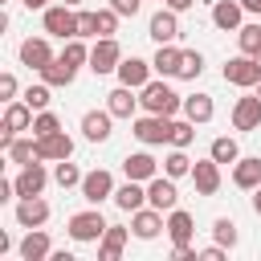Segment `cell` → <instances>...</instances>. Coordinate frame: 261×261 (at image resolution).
<instances>
[{
	"label": "cell",
	"mask_w": 261,
	"mask_h": 261,
	"mask_svg": "<svg viewBox=\"0 0 261 261\" xmlns=\"http://www.w3.org/2000/svg\"><path fill=\"white\" fill-rule=\"evenodd\" d=\"M139 102H143V110H151V114H163V118H171L175 110H184V98L167 86V82H147L143 90H139Z\"/></svg>",
	"instance_id": "cell-1"
},
{
	"label": "cell",
	"mask_w": 261,
	"mask_h": 261,
	"mask_svg": "<svg viewBox=\"0 0 261 261\" xmlns=\"http://www.w3.org/2000/svg\"><path fill=\"white\" fill-rule=\"evenodd\" d=\"M33 118H37V110H33L24 98L8 102V106H4V122H0V147L8 151V143H12L20 130H33Z\"/></svg>",
	"instance_id": "cell-2"
},
{
	"label": "cell",
	"mask_w": 261,
	"mask_h": 261,
	"mask_svg": "<svg viewBox=\"0 0 261 261\" xmlns=\"http://www.w3.org/2000/svg\"><path fill=\"white\" fill-rule=\"evenodd\" d=\"M106 228H110V224L102 220V212H98V204H90L86 212H73V216H69V237H73L77 245H98Z\"/></svg>",
	"instance_id": "cell-3"
},
{
	"label": "cell",
	"mask_w": 261,
	"mask_h": 261,
	"mask_svg": "<svg viewBox=\"0 0 261 261\" xmlns=\"http://www.w3.org/2000/svg\"><path fill=\"white\" fill-rule=\"evenodd\" d=\"M118 65H122V45L114 37H94V45H90V69L102 77V73H118Z\"/></svg>",
	"instance_id": "cell-4"
},
{
	"label": "cell",
	"mask_w": 261,
	"mask_h": 261,
	"mask_svg": "<svg viewBox=\"0 0 261 261\" xmlns=\"http://www.w3.org/2000/svg\"><path fill=\"white\" fill-rule=\"evenodd\" d=\"M130 135L143 143V147H159V143H167L171 139V118H163V114H139L135 118V126H130Z\"/></svg>",
	"instance_id": "cell-5"
},
{
	"label": "cell",
	"mask_w": 261,
	"mask_h": 261,
	"mask_svg": "<svg viewBox=\"0 0 261 261\" xmlns=\"http://www.w3.org/2000/svg\"><path fill=\"white\" fill-rule=\"evenodd\" d=\"M224 82L228 86H241V90H253L261 82V65L253 53H241V57H228L224 61Z\"/></svg>",
	"instance_id": "cell-6"
},
{
	"label": "cell",
	"mask_w": 261,
	"mask_h": 261,
	"mask_svg": "<svg viewBox=\"0 0 261 261\" xmlns=\"http://www.w3.org/2000/svg\"><path fill=\"white\" fill-rule=\"evenodd\" d=\"M41 20H45V33L49 37H61V41L77 37V8H69V4H49Z\"/></svg>",
	"instance_id": "cell-7"
},
{
	"label": "cell",
	"mask_w": 261,
	"mask_h": 261,
	"mask_svg": "<svg viewBox=\"0 0 261 261\" xmlns=\"http://www.w3.org/2000/svg\"><path fill=\"white\" fill-rule=\"evenodd\" d=\"M82 200H86V204L114 200V175H110L106 167H94V171H86V179H82Z\"/></svg>",
	"instance_id": "cell-8"
},
{
	"label": "cell",
	"mask_w": 261,
	"mask_h": 261,
	"mask_svg": "<svg viewBox=\"0 0 261 261\" xmlns=\"http://www.w3.org/2000/svg\"><path fill=\"white\" fill-rule=\"evenodd\" d=\"M130 232H135L139 241H155L159 232H167V220H163V212H159V208L143 204L139 212H130Z\"/></svg>",
	"instance_id": "cell-9"
},
{
	"label": "cell",
	"mask_w": 261,
	"mask_h": 261,
	"mask_svg": "<svg viewBox=\"0 0 261 261\" xmlns=\"http://www.w3.org/2000/svg\"><path fill=\"white\" fill-rule=\"evenodd\" d=\"M12 184H16V200H20V196H41V192H45V184H49L45 159H33V163H24V167H20V175H16Z\"/></svg>",
	"instance_id": "cell-10"
},
{
	"label": "cell",
	"mask_w": 261,
	"mask_h": 261,
	"mask_svg": "<svg viewBox=\"0 0 261 261\" xmlns=\"http://www.w3.org/2000/svg\"><path fill=\"white\" fill-rule=\"evenodd\" d=\"M147 37L155 41V45H171L175 37H179V12H171L167 4L151 16V24H147Z\"/></svg>",
	"instance_id": "cell-11"
},
{
	"label": "cell",
	"mask_w": 261,
	"mask_h": 261,
	"mask_svg": "<svg viewBox=\"0 0 261 261\" xmlns=\"http://www.w3.org/2000/svg\"><path fill=\"white\" fill-rule=\"evenodd\" d=\"M147 204L159 208V212H171V208L179 204L175 179H171V175H155V179H147Z\"/></svg>",
	"instance_id": "cell-12"
},
{
	"label": "cell",
	"mask_w": 261,
	"mask_h": 261,
	"mask_svg": "<svg viewBox=\"0 0 261 261\" xmlns=\"http://www.w3.org/2000/svg\"><path fill=\"white\" fill-rule=\"evenodd\" d=\"M261 126V94H245L232 102V130H257Z\"/></svg>",
	"instance_id": "cell-13"
},
{
	"label": "cell",
	"mask_w": 261,
	"mask_h": 261,
	"mask_svg": "<svg viewBox=\"0 0 261 261\" xmlns=\"http://www.w3.org/2000/svg\"><path fill=\"white\" fill-rule=\"evenodd\" d=\"M53 61V45H49V37H24L20 41V65H29V69H45Z\"/></svg>",
	"instance_id": "cell-14"
},
{
	"label": "cell",
	"mask_w": 261,
	"mask_h": 261,
	"mask_svg": "<svg viewBox=\"0 0 261 261\" xmlns=\"http://www.w3.org/2000/svg\"><path fill=\"white\" fill-rule=\"evenodd\" d=\"M192 184L200 196H216L220 192V163L208 155V159H196L192 163Z\"/></svg>",
	"instance_id": "cell-15"
},
{
	"label": "cell",
	"mask_w": 261,
	"mask_h": 261,
	"mask_svg": "<svg viewBox=\"0 0 261 261\" xmlns=\"http://www.w3.org/2000/svg\"><path fill=\"white\" fill-rule=\"evenodd\" d=\"M12 216H16V224H20V228H41V224L49 220V204H45L41 196H20Z\"/></svg>",
	"instance_id": "cell-16"
},
{
	"label": "cell",
	"mask_w": 261,
	"mask_h": 261,
	"mask_svg": "<svg viewBox=\"0 0 261 261\" xmlns=\"http://www.w3.org/2000/svg\"><path fill=\"white\" fill-rule=\"evenodd\" d=\"M69 155H73V139H69L65 130H53V135L37 139V159L57 163V159H69Z\"/></svg>",
	"instance_id": "cell-17"
},
{
	"label": "cell",
	"mask_w": 261,
	"mask_h": 261,
	"mask_svg": "<svg viewBox=\"0 0 261 261\" xmlns=\"http://www.w3.org/2000/svg\"><path fill=\"white\" fill-rule=\"evenodd\" d=\"M151 73H155V65L143 61V57H122V65H118V82L130 86V90H143L151 82Z\"/></svg>",
	"instance_id": "cell-18"
},
{
	"label": "cell",
	"mask_w": 261,
	"mask_h": 261,
	"mask_svg": "<svg viewBox=\"0 0 261 261\" xmlns=\"http://www.w3.org/2000/svg\"><path fill=\"white\" fill-rule=\"evenodd\" d=\"M135 94H139V90H130V86H122V82H118V86L106 94V110H110L114 118H135V110L143 106Z\"/></svg>",
	"instance_id": "cell-19"
},
{
	"label": "cell",
	"mask_w": 261,
	"mask_h": 261,
	"mask_svg": "<svg viewBox=\"0 0 261 261\" xmlns=\"http://www.w3.org/2000/svg\"><path fill=\"white\" fill-rule=\"evenodd\" d=\"M241 16H245V4L241 0H216L212 4V24L224 29V33H237L241 29Z\"/></svg>",
	"instance_id": "cell-20"
},
{
	"label": "cell",
	"mask_w": 261,
	"mask_h": 261,
	"mask_svg": "<svg viewBox=\"0 0 261 261\" xmlns=\"http://www.w3.org/2000/svg\"><path fill=\"white\" fill-rule=\"evenodd\" d=\"M110 122H114L110 110H86V114H82V135H86L90 143H106V139H110Z\"/></svg>",
	"instance_id": "cell-21"
},
{
	"label": "cell",
	"mask_w": 261,
	"mask_h": 261,
	"mask_svg": "<svg viewBox=\"0 0 261 261\" xmlns=\"http://www.w3.org/2000/svg\"><path fill=\"white\" fill-rule=\"evenodd\" d=\"M122 171H126V179L147 184V179H155V175H159V163H155V155L135 151V155H126V159H122Z\"/></svg>",
	"instance_id": "cell-22"
},
{
	"label": "cell",
	"mask_w": 261,
	"mask_h": 261,
	"mask_svg": "<svg viewBox=\"0 0 261 261\" xmlns=\"http://www.w3.org/2000/svg\"><path fill=\"white\" fill-rule=\"evenodd\" d=\"M126 237H130V228L110 224V228L102 232V241H98V261H118L122 249H126Z\"/></svg>",
	"instance_id": "cell-23"
},
{
	"label": "cell",
	"mask_w": 261,
	"mask_h": 261,
	"mask_svg": "<svg viewBox=\"0 0 261 261\" xmlns=\"http://www.w3.org/2000/svg\"><path fill=\"white\" fill-rule=\"evenodd\" d=\"M49 253H53L49 232H45V228H29L24 241H20V261H45Z\"/></svg>",
	"instance_id": "cell-24"
},
{
	"label": "cell",
	"mask_w": 261,
	"mask_h": 261,
	"mask_svg": "<svg viewBox=\"0 0 261 261\" xmlns=\"http://www.w3.org/2000/svg\"><path fill=\"white\" fill-rule=\"evenodd\" d=\"M232 184L245 188V192L261 188V159H257V155H241V159L232 163Z\"/></svg>",
	"instance_id": "cell-25"
},
{
	"label": "cell",
	"mask_w": 261,
	"mask_h": 261,
	"mask_svg": "<svg viewBox=\"0 0 261 261\" xmlns=\"http://www.w3.org/2000/svg\"><path fill=\"white\" fill-rule=\"evenodd\" d=\"M114 204H118L122 212H139V208L147 204V184H139V179H126L122 188H114Z\"/></svg>",
	"instance_id": "cell-26"
},
{
	"label": "cell",
	"mask_w": 261,
	"mask_h": 261,
	"mask_svg": "<svg viewBox=\"0 0 261 261\" xmlns=\"http://www.w3.org/2000/svg\"><path fill=\"white\" fill-rule=\"evenodd\" d=\"M192 232H196V220H192V212H184V208H171V212H167V237H171V245H188V241H192Z\"/></svg>",
	"instance_id": "cell-27"
},
{
	"label": "cell",
	"mask_w": 261,
	"mask_h": 261,
	"mask_svg": "<svg viewBox=\"0 0 261 261\" xmlns=\"http://www.w3.org/2000/svg\"><path fill=\"white\" fill-rule=\"evenodd\" d=\"M179 57H184V49L171 41V45H159V49H155L151 65H155V73H163V77H175V73H179Z\"/></svg>",
	"instance_id": "cell-28"
},
{
	"label": "cell",
	"mask_w": 261,
	"mask_h": 261,
	"mask_svg": "<svg viewBox=\"0 0 261 261\" xmlns=\"http://www.w3.org/2000/svg\"><path fill=\"white\" fill-rule=\"evenodd\" d=\"M212 114H216L212 94H188V98H184V118H192L196 126H200V122H212Z\"/></svg>",
	"instance_id": "cell-29"
},
{
	"label": "cell",
	"mask_w": 261,
	"mask_h": 261,
	"mask_svg": "<svg viewBox=\"0 0 261 261\" xmlns=\"http://www.w3.org/2000/svg\"><path fill=\"white\" fill-rule=\"evenodd\" d=\"M73 77H77V69H73L65 57H53V61L41 69V82H49V86H73Z\"/></svg>",
	"instance_id": "cell-30"
},
{
	"label": "cell",
	"mask_w": 261,
	"mask_h": 261,
	"mask_svg": "<svg viewBox=\"0 0 261 261\" xmlns=\"http://www.w3.org/2000/svg\"><path fill=\"white\" fill-rule=\"evenodd\" d=\"M163 175H171V179H184V175H192V159H188V147H171V155L163 159Z\"/></svg>",
	"instance_id": "cell-31"
},
{
	"label": "cell",
	"mask_w": 261,
	"mask_h": 261,
	"mask_svg": "<svg viewBox=\"0 0 261 261\" xmlns=\"http://www.w3.org/2000/svg\"><path fill=\"white\" fill-rule=\"evenodd\" d=\"M208 155H212L216 163H237V159H241V147H237V139H232V135H220V139H212Z\"/></svg>",
	"instance_id": "cell-32"
},
{
	"label": "cell",
	"mask_w": 261,
	"mask_h": 261,
	"mask_svg": "<svg viewBox=\"0 0 261 261\" xmlns=\"http://www.w3.org/2000/svg\"><path fill=\"white\" fill-rule=\"evenodd\" d=\"M82 171H77V163H69V159H57L53 163V184L57 188H82Z\"/></svg>",
	"instance_id": "cell-33"
},
{
	"label": "cell",
	"mask_w": 261,
	"mask_h": 261,
	"mask_svg": "<svg viewBox=\"0 0 261 261\" xmlns=\"http://www.w3.org/2000/svg\"><path fill=\"white\" fill-rule=\"evenodd\" d=\"M200 73H204V53H200V49H184V57H179V73H175V77L196 82Z\"/></svg>",
	"instance_id": "cell-34"
},
{
	"label": "cell",
	"mask_w": 261,
	"mask_h": 261,
	"mask_svg": "<svg viewBox=\"0 0 261 261\" xmlns=\"http://www.w3.org/2000/svg\"><path fill=\"white\" fill-rule=\"evenodd\" d=\"M8 159L20 163V167L33 163V159H37V135H33V139H20V135H16V139L8 143Z\"/></svg>",
	"instance_id": "cell-35"
},
{
	"label": "cell",
	"mask_w": 261,
	"mask_h": 261,
	"mask_svg": "<svg viewBox=\"0 0 261 261\" xmlns=\"http://www.w3.org/2000/svg\"><path fill=\"white\" fill-rule=\"evenodd\" d=\"M61 57L73 65V69H82V65H90V49L82 45V37H69L65 41V49H61Z\"/></svg>",
	"instance_id": "cell-36"
},
{
	"label": "cell",
	"mask_w": 261,
	"mask_h": 261,
	"mask_svg": "<svg viewBox=\"0 0 261 261\" xmlns=\"http://www.w3.org/2000/svg\"><path fill=\"white\" fill-rule=\"evenodd\" d=\"M192 139H196V122L192 118H179V122L171 118V139L167 143L171 147H192Z\"/></svg>",
	"instance_id": "cell-37"
},
{
	"label": "cell",
	"mask_w": 261,
	"mask_h": 261,
	"mask_svg": "<svg viewBox=\"0 0 261 261\" xmlns=\"http://www.w3.org/2000/svg\"><path fill=\"white\" fill-rule=\"evenodd\" d=\"M212 237H216V245H224V249H237V241H241V232H237V224H232L228 216H220V220L212 224Z\"/></svg>",
	"instance_id": "cell-38"
},
{
	"label": "cell",
	"mask_w": 261,
	"mask_h": 261,
	"mask_svg": "<svg viewBox=\"0 0 261 261\" xmlns=\"http://www.w3.org/2000/svg\"><path fill=\"white\" fill-rule=\"evenodd\" d=\"M237 45H241V53H257L261 49V24H241L237 29Z\"/></svg>",
	"instance_id": "cell-39"
},
{
	"label": "cell",
	"mask_w": 261,
	"mask_h": 261,
	"mask_svg": "<svg viewBox=\"0 0 261 261\" xmlns=\"http://www.w3.org/2000/svg\"><path fill=\"white\" fill-rule=\"evenodd\" d=\"M49 90H53V86H49V82H41V86H29L20 98H24L33 110H49V102H53V98H49Z\"/></svg>",
	"instance_id": "cell-40"
},
{
	"label": "cell",
	"mask_w": 261,
	"mask_h": 261,
	"mask_svg": "<svg viewBox=\"0 0 261 261\" xmlns=\"http://www.w3.org/2000/svg\"><path fill=\"white\" fill-rule=\"evenodd\" d=\"M53 130H61V118H57L53 110H37V118H33V135L45 139V135H53Z\"/></svg>",
	"instance_id": "cell-41"
},
{
	"label": "cell",
	"mask_w": 261,
	"mask_h": 261,
	"mask_svg": "<svg viewBox=\"0 0 261 261\" xmlns=\"http://www.w3.org/2000/svg\"><path fill=\"white\" fill-rule=\"evenodd\" d=\"M77 37H98V12L77 8Z\"/></svg>",
	"instance_id": "cell-42"
},
{
	"label": "cell",
	"mask_w": 261,
	"mask_h": 261,
	"mask_svg": "<svg viewBox=\"0 0 261 261\" xmlns=\"http://www.w3.org/2000/svg\"><path fill=\"white\" fill-rule=\"evenodd\" d=\"M118 33V12L114 8H102L98 12V37H114Z\"/></svg>",
	"instance_id": "cell-43"
},
{
	"label": "cell",
	"mask_w": 261,
	"mask_h": 261,
	"mask_svg": "<svg viewBox=\"0 0 261 261\" xmlns=\"http://www.w3.org/2000/svg\"><path fill=\"white\" fill-rule=\"evenodd\" d=\"M0 98L4 102H16V77L12 73H0Z\"/></svg>",
	"instance_id": "cell-44"
},
{
	"label": "cell",
	"mask_w": 261,
	"mask_h": 261,
	"mask_svg": "<svg viewBox=\"0 0 261 261\" xmlns=\"http://www.w3.org/2000/svg\"><path fill=\"white\" fill-rule=\"evenodd\" d=\"M110 8H114L118 16H135V12L143 8V0H110Z\"/></svg>",
	"instance_id": "cell-45"
},
{
	"label": "cell",
	"mask_w": 261,
	"mask_h": 261,
	"mask_svg": "<svg viewBox=\"0 0 261 261\" xmlns=\"http://www.w3.org/2000/svg\"><path fill=\"white\" fill-rule=\"evenodd\" d=\"M171 257H175V261H200V249H192V241H188V245H175Z\"/></svg>",
	"instance_id": "cell-46"
},
{
	"label": "cell",
	"mask_w": 261,
	"mask_h": 261,
	"mask_svg": "<svg viewBox=\"0 0 261 261\" xmlns=\"http://www.w3.org/2000/svg\"><path fill=\"white\" fill-rule=\"evenodd\" d=\"M224 257V245H208V249H200V261H220Z\"/></svg>",
	"instance_id": "cell-47"
},
{
	"label": "cell",
	"mask_w": 261,
	"mask_h": 261,
	"mask_svg": "<svg viewBox=\"0 0 261 261\" xmlns=\"http://www.w3.org/2000/svg\"><path fill=\"white\" fill-rule=\"evenodd\" d=\"M163 4H167V8H171V12H188V8H192V4H196V0H163Z\"/></svg>",
	"instance_id": "cell-48"
},
{
	"label": "cell",
	"mask_w": 261,
	"mask_h": 261,
	"mask_svg": "<svg viewBox=\"0 0 261 261\" xmlns=\"http://www.w3.org/2000/svg\"><path fill=\"white\" fill-rule=\"evenodd\" d=\"M245 4V12H253V16H261V0H241Z\"/></svg>",
	"instance_id": "cell-49"
},
{
	"label": "cell",
	"mask_w": 261,
	"mask_h": 261,
	"mask_svg": "<svg viewBox=\"0 0 261 261\" xmlns=\"http://www.w3.org/2000/svg\"><path fill=\"white\" fill-rule=\"evenodd\" d=\"M24 8H29V12H33V8H41V12H45V8H49V0H24Z\"/></svg>",
	"instance_id": "cell-50"
},
{
	"label": "cell",
	"mask_w": 261,
	"mask_h": 261,
	"mask_svg": "<svg viewBox=\"0 0 261 261\" xmlns=\"http://www.w3.org/2000/svg\"><path fill=\"white\" fill-rule=\"evenodd\" d=\"M253 212L261 216V188H253Z\"/></svg>",
	"instance_id": "cell-51"
},
{
	"label": "cell",
	"mask_w": 261,
	"mask_h": 261,
	"mask_svg": "<svg viewBox=\"0 0 261 261\" xmlns=\"http://www.w3.org/2000/svg\"><path fill=\"white\" fill-rule=\"evenodd\" d=\"M61 4H69V8H82V0H61Z\"/></svg>",
	"instance_id": "cell-52"
},
{
	"label": "cell",
	"mask_w": 261,
	"mask_h": 261,
	"mask_svg": "<svg viewBox=\"0 0 261 261\" xmlns=\"http://www.w3.org/2000/svg\"><path fill=\"white\" fill-rule=\"evenodd\" d=\"M253 57H257V65H261V49H257V53H253Z\"/></svg>",
	"instance_id": "cell-53"
},
{
	"label": "cell",
	"mask_w": 261,
	"mask_h": 261,
	"mask_svg": "<svg viewBox=\"0 0 261 261\" xmlns=\"http://www.w3.org/2000/svg\"><path fill=\"white\" fill-rule=\"evenodd\" d=\"M257 94H261V82H257Z\"/></svg>",
	"instance_id": "cell-54"
}]
</instances>
